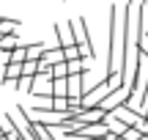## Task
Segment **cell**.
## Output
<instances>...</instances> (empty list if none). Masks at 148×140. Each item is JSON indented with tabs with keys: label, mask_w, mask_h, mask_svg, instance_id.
Listing matches in <instances>:
<instances>
[{
	"label": "cell",
	"mask_w": 148,
	"mask_h": 140,
	"mask_svg": "<svg viewBox=\"0 0 148 140\" xmlns=\"http://www.w3.org/2000/svg\"><path fill=\"white\" fill-rule=\"evenodd\" d=\"M16 47H19V36H16V33H8V36L0 38V52H3L5 58H8V52H14Z\"/></svg>",
	"instance_id": "obj_6"
},
{
	"label": "cell",
	"mask_w": 148,
	"mask_h": 140,
	"mask_svg": "<svg viewBox=\"0 0 148 140\" xmlns=\"http://www.w3.org/2000/svg\"><path fill=\"white\" fill-rule=\"evenodd\" d=\"M14 88H19V91H27V93H30V88H33V77H19V80L14 82Z\"/></svg>",
	"instance_id": "obj_13"
},
{
	"label": "cell",
	"mask_w": 148,
	"mask_h": 140,
	"mask_svg": "<svg viewBox=\"0 0 148 140\" xmlns=\"http://www.w3.org/2000/svg\"><path fill=\"white\" fill-rule=\"evenodd\" d=\"M115 140H123V137H115Z\"/></svg>",
	"instance_id": "obj_17"
},
{
	"label": "cell",
	"mask_w": 148,
	"mask_h": 140,
	"mask_svg": "<svg viewBox=\"0 0 148 140\" xmlns=\"http://www.w3.org/2000/svg\"><path fill=\"white\" fill-rule=\"evenodd\" d=\"M22 77V63H5V69H3V82H16Z\"/></svg>",
	"instance_id": "obj_5"
},
{
	"label": "cell",
	"mask_w": 148,
	"mask_h": 140,
	"mask_svg": "<svg viewBox=\"0 0 148 140\" xmlns=\"http://www.w3.org/2000/svg\"><path fill=\"white\" fill-rule=\"evenodd\" d=\"M71 30H74V44L82 47L88 52V58H96V47H93V38H90V30H88V19L85 16L71 19Z\"/></svg>",
	"instance_id": "obj_1"
},
{
	"label": "cell",
	"mask_w": 148,
	"mask_h": 140,
	"mask_svg": "<svg viewBox=\"0 0 148 140\" xmlns=\"http://www.w3.org/2000/svg\"><path fill=\"white\" fill-rule=\"evenodd\" d=\"M27 55H25V44L19 41V47L14 49V52H8V58H5V63H25Z\"/></svg>",
	"instance_id": "obj_9"
},
{
	"label": "cell",
	"mask_w": 148,
	"mask_h": 140,
	"mask_svg": "<svg viewBox=\"0 0 148 140\" xmlns=\"http://www.w3.org/2000/svg\"><path fill=\"white\" fill-rule=\"evenodd\" d=\"M85 77H88V74H69V77H66L69 99H82V93H85Z\"/></svg>",
	"instance_id": "obj_2"
},
{
	"label": "cell",
	"mask_w": 148,
	"mask_h": 140,
	"mask_svg": "<svg viewBox=\"0 0 148 140\" xmlns=\"http://www.w3.org/2000/svg\"><path fill=\"white\" fill-rule=\"evenodd\" d=\"M63 58H66V60H88V52H85L82 47L74 44V47H66V49H63Z\"/></svg>",
	"instance_id": "obj_7"
},
{
	"label": "cell",
	"mask_w": 148,
	"mask_h": 140,
	"mask_svg": "<svg viewBox=\"0 0 148 140\" xmlns=\"http://www.w3.org/2000/svg\"><path fill=\"white\" fill-rule=\"evenodd\" d=\"M38 74V60H25L22 63V77H36Z\"/></svg>",
	"instance_id": "obj_12"
},
{
	"label": "cell",
	"mask_w": 148,
	"mask_h": 140,
	"mask_svg": "<svg viewBox=\"0 0 148 140\" xmlns=\"http://www.w3.org/2000/svg\"><path fill=\"white\" fill-rule=\"evenodd\" d=\"M0 38H3V36H0Z\"/></svg>",
	"instance_id": "obj_18"
},
{
	"label": "cell",
	"mask_w": 148,
	"mask_h": 140,
	"mask_svg": "<svg viewBox=\"0 0 148 140\" xmlns=\"http://www.w3.org/2000/svg\"><path fill=\"white\" fill-rule=\"evenodd\" d=\"M16 25H19V19H5V16H0V36H8V33H16Z\"/></svg>",
	"instance_id": "obj_10"
},
{
	"label": "cell",
	"mask_w": 148,
	"mask_h": 140,
	"mask_svg": "<svg viewBox=\"0 0 148 140\" xmlns=\"http://www.w3.org/2000/svg\"><path fill=\"white\" fill-rule=\"evenodd\" d=\"M55 36H58V47L66 49V47H74V30H71V22H63V25H55Z\"/></svg>",
	"instance_id": "obj_3"
},
{
	"label": "cell",
	"mask_w": 148,
	"mask_h": 140,
	"mask_svg": "<svg viewBox=\"0 0 148 140\" xmlns=\"http://www.w3.org/2000/svg\"><path fill=\"white\" fill-rule=\"evenodd\" d=\"M0 140H5V137H3V135H0Z\"/></svg>",
	"instance_id": "obj_16"
},
{
	"label": "cell",
	"mask_w": 148,
	"mask_h": 140,
	"mask_svg": "<svg viewBox=\"0 0 148 140\" xmlns=\"http://www.w3.org/2000/svg\"><path fill=\"white\" fill-rule=\"evenodd\" d=\"M143 135H140V129H134V126H129L126 132H123V140H140Z\"/></svg>",
	"instance_id": "obj_14"
},
{
	"label": "cell",
	"mask_w": 148,
	"mask_h": 140,
	"mask_svg": "<svg viewBox=\"0 0 148 140\" xmlns=\"http://www.w3.org/2000/svg\"><path fill=\"white\" fill-rule=\"evenodd\" d=\"M69 74H88V63L85 60H66Z\"/></svg>",
	"instance_id": "obj_11"
},
{
	"label": "cell",
	"mask_w": 148,
	"mask_h": 140,
	"mask_svg": "<svg viewBox=\"0 0 148 140\" xmlns=\"http://www.w3.org/2000/svg\"><path fill=\"white\" fill-rule=\"evenodd\" d=\"M52 99H69L66 80H52Z\"/></svg>",
	"instance_id": "obj_8"
},
{
	"label": "cell",
	"mask_w": 148,
	"mask_h": 140,
	"mask_svg": "<svg viewBox=\"0 0 148 140\" xmlns=\"http://www.w3.org/2000/svg\"><path fill=\"white\" fill-rule=\"evenodd\" d=\"M38 63L41 66H55V63H66V58H63V49L60 47H49V49H44L41 52V58H38Z\"/></svg>",
	"instance_id": "obj_4"
},
{
	"label": "cell",
	"mask_w": 148,
	"mask_h": 140,
	"mask_svg": "<svg viewBox=\"0 0 148 140\" xmlns=\"http://www.w3.org/2000/svg\"><path fill=\"white\" fill-rule=\"evenodd\" d=\"M140 140H148V135H143V137H140Z\"/></svg>",
	"instance_id": "obj_15"
}]
</instances>
